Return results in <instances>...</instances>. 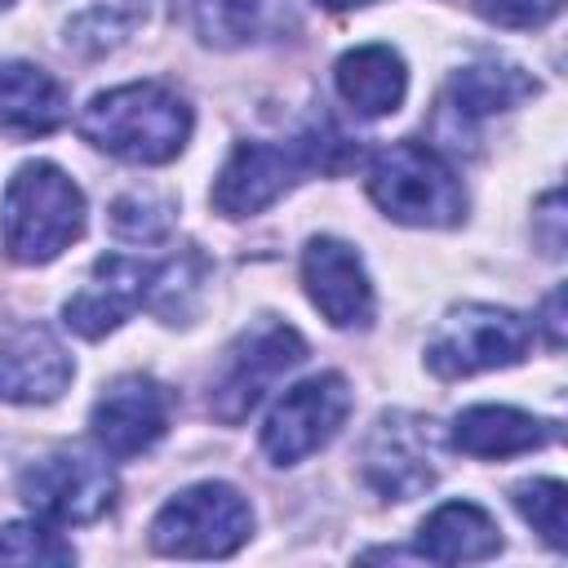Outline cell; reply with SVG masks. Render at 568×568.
Returning a JSON list of instances; mask_svg holds the SVG:
<instances>
[{
  "label": "cell",
  "instance_id": "obj_12",
  "mask_svg": "<svg viewBox=\"0 0 568 568\" xmlns=\"http://www.w3.org/2000/svg\"><path fill=\"white\" fill-rule=\"evenodd\" d=\"M169 417H173L169 386L155 382L151 373H124L111 386H102V395L93 399L89 430L106 457H138L164 439Z\"/></svg>",
  "mask_w": 568,
  "mask_h": 568
},
{
  "label": "cell",
  "instance_id": "obj_25",
  "mask_svg": "<svg viewBox=\"0 0 568 568\" xmlns=\"http://www.w3.org/2000/svg\"><path fill=\"white\" fill-rule=\"evenodd\" d=\"M475 13L493 27H510V31H532L546 27L550 18H559L564 0H470Z\"/></svg>",
  "mask_w": 568,
  "mask_h": 568
},
{
  "label": "cell",
  "instance_id": "obj_4",
  "mask_svg": "<svg viewBox=\"0 0 568 568\" xmlns=\"http://www.w3.org/2000/svg\"><path fill=\"white\" fill-rule=\"evenodd\" d=\"M84 191L49 160H27L0 200V240L18 266H44L84 235Z\"/></svg>",
  "mask_w": 568,
  "mask_h": 568
},
{
  "label": "cell",
  "instance_id": "obj_1",
  "mask_svg": "<svg viewBox=\"0 0 568 568\" xmlns=\"http://www.w3.org/2000/svg\"><path fill=\"white\" fill-rule=\"evenodd\" d=\"M200 253H182L169 262H151V257H129V253H102L84 280L80 293H71L62 302V324L75 337H106L115 333L133 311H155L169 324H178L195 293H200Z\"/></svg>",
  "mask_w": 568,
  "mask_h": 568
},
{
  "label": "cell",
  "instance_id": "obj_23",
  "mask_svg": "<svg viewBox=\"0 0 568 568\" xmlns=\"http://www.w3.org/2000/svg\"><path fill=\"white\" fill-rule=\"evenodd\" d=\"M0 564H75V546L36 519H13L0 528Z\"/></svg>",
  "mask_w": 568,
  "mask_h": 568
},
{
  "label": "cell",
  "instance_id": "obj_6",
  "mask_svg": "<svg viewBox=\"0 0 568 568\" xmlns=\"http://www.w3.org/2000/svg\"><path fill=\"white\" fill-rule=\"evenodd\" d=\"M253 537V506L222 479L173 493L151 519V550L173 559H226Z\"/></svg>",
  "mask_w": 568,
  "mask_h": 568
},
{
  "label": "cell",
  "instance_id": "obj_5",
  "mask_svg": "<svg viewBox=\"0 0 568 568\" xmlns=\"http://www.w3.org/2000/svg\"><path fill=\"white\" fill-rule=\"evenodd\" d=\"M368 200L404 226H457L466 217V191L453 164L417 138H399L373 155Z\"/></svg>",
  "mask_w": 568,
  "mask_h": 568
},
{
  "label": "cell",
  "instance_id": "obj_11",
  "mask_svg": "<svg viewBox=\"0 0 568 568\" xmlns=\"http://www.w3.org/2000/svg\"><path fill=\"white\" fill-rule=\"evenodd\" d=\"M351 386L342 373H315L288 386L262 422V453L275 466H297L320 453L351 417Z\"/></svg>",
  "mask_w": 568,
  "mask_h": 568
},
{
  "label": "cell",
  "instance_id": "obj_13",
  "mask_svg": "<svg viewBox=\"0 0 568 568\" xmlns=\"http://www.w3.org/2000/svg\"><path fill=\"white\" fill-rule=\"evenodd\" d=\"M302 288L333 328L373 324V284L359 253L337 235H311L302 248Z\"/></svg>",
  "mask_w": 568,
  "mask_h": 568
},
{
  "label": "cell",
  "instance_id": "obj_9",
  "mask_svg": "<svg viewBox=\"0 0 568 568\" xmlns=\"http://www.w3.org/2000/svg\"><path fill=\"white\" fill-rule=\"evenodd\" d=\"M120 479L102 448L67 444L18 475V497L44 524H93L115 506Z\"/></svg>",
  "mask_w": 568,
  "mask_h": 568
},
{
  "label": "cell",
  "instance_id": "obj_22",
  "mask_svg": "<svg viewBox=\"0 0 568 568\" xmlns=\"http://www.w3.org/2000/svg\"><path fill=\"white\" fill-rule=\"evenodd\" d=\"M515 510L524 515V524H532V532L550 546L564 550L568 546V528H564V510H568V488L559 479H524L510 488Z\"/></svg>",
  "mask_w": 568,
  "mask_h": 568
},
{
  "label": "cell",
  "instance_id": "obj_2",
  "mask_svg": "<svg viewBox=\"0 0 568 568\" xmlns=\"http://www.w3.org/2000/svg\"><path fill=\"white\" fill-rule=\"evenodd\" d=\"M359 160V146L342 138L333 124H315L288 142H235L226 164L213 178L209 204L222 217H253L288 195L306 173H342Z\"/></svg>",
  "mask_w": 568,
  "mask_h": 568
},
{
  "label": "cell",
  "instance_id": "obj_18",
  "mask_svg": "<svg viewBox=\"0 0 568 568\" xmlns=\"http://www.w3.org/2000/svg\"><path fill=\"white\" fill-rule=\"evenodd\" d=\"M333 84L355 115L377 120V115H395L404 106L408 67L390 44H355L337 58Z\"/></svg>",
  "mask_w": 568,
  "mask_h": 568
},
{
  "label": "cell",
  "instance_id": "obj_27",
  "mask_svg": "<svg viewBox=\"0 0 568 568\" xmlns=\"http://www.w3.org/2000/svg\"><path fill=\"white\" fill-rule=\"evenodd\" d=\"M537 324H541V333H546V346L559 351V346H564V284L546 293V302H541V320H537ZM537 324H532V328H537Z\"/></svg>",
  "mask_w": 568,
  "mask_h": 568
},
{
  "label": "cell",
  "instance_id": "obj_20",
  "mask_svg": "<svg viewBox=\"0 0 568 568\" xmlns=\"http://www.w3.org/2000/svg\"><path fill=\"white\" fill-rule=\"evenodd\" d=\"M146 9H151V0H98V4L80 9V13L67 22L62 40H67V49L80 53V58L115 53V49L146 22Z\"/></svg>",
  "mask_w": 568,
  "mask_h": 568
},
{
  "label": "cell",
  "instance_id": "obj_10",
  "mask_svg": "<svg viewBox=\"0 0 568 568\" xmlns=\"http://www.w3.org/2000/svg\"><path fill=\"white\" fill-rule=\"evenodd\" d=\"M359 475L382 501H413L439 479V430L417 413H382L359 448Z\"/></svg>",
  "mask_w": 568,
  "mask_h": 568
},
{
  "label": "cell",
  "instance_id": "obj_14",
  "mask_svg": "<svg viewBox=\"0 0 568 568\" xmlns=\"http://www.w3.org/2000/svg\"><path fill=\"white\" fill-rule=\"evenodd\" d=\"M71 355L44 324H13L0 337V399L4 404H53L71 386Z\"/></svg>",
  "mask_w": 568,
  "mask_h": 568
},
{
  "label": "cell",
  "instance_id": "obj_3",
  "mask_svg": "<svg viewBox=\"0 0 568 568\" xmlns=\"http://www.w3.org/2000/svg\"><path fill=\"white\" fill-rule=\"evenodd\" d=\"M191 106L178 89L160 80H133L106 93H93L75 120L80 138L129 164H169L191 138Z\"/></svg>",
  "mask_w": 568,
  "mask_h": 568
},
{
  "label": "cell",
  "instance_id": "obj_26",
  "mask_svg": "<svg viewBox=\"0 0 568 568\" xmlns=\"http://www.w3.org/2000/svg\"><path fill=\"white\" fill-rule=\"evenodd\" d=\"M541 222H546V235H537L541 240V248L550 253V257H559V248H564V195L559 191H546L541 195V213H537Z\"/></svg>",
  "mask_w": 568,
  "mask_h": 568
},
{
  "label": "cell",
  "instance_id": "obj_19",
  "mask_svg": "<svg viewBox=\"0 0 568 568\" xmlns=\"http://www.w3.org/2000/svg\"><path fill=\"white\" fill-rule=\"evenodd\" d=\"M413 550L430 564H479L501 550V528L475 501H444L422 519Z\"/></svg>",
  "mask_w": 568,
  "mask_h": 568
},
{
  "label": "cell",
  "instance_id": "obj_28",
  "mask_svg": "<svg viewBox=\"0 0 568 568\" xmlns=\"http://www.w3.org/2000/svg\"><path fill=\"white\" fill-rule=\"evenodd\" d=\"M324 9H359V4H373V0H315Z\"/></svg>",
  "mask_w": 568,
  "mask_h": 568
},
{
  "label": "cell",
  "instance_id": "obj_17",
  "mask_svg": "<svg viewBox=\"0 0 568 568\" xmlns=\"http://www.w3.org/2000/svg\"><path fill=\"white\" fill-rule=\"evenodd\" d=\"M67 89L36 62H0V133L9 138H44L67 124Z\"/></svg>",
  "mask_w": 568,
  "mask_h": 568
},
{
  "label": "cell",
  "instance_id": "obj_29",
  "mask_svg": "<svg viewBox=\"0 0 568 568\" xmlns=\"http://www.w3.org/2000/svg\"><path fill=\"white\" fill-rule=\"evenodd\" d=\"M9 4H13V0H0V9H9Z\"/></svg>",
  "mask_w": 568,
  "mask_h": 568
},
{
  "label": "cell",
  "instance_id": "obj_15",
  "mask_svg": "<svg viewBox=\"0 0 568 568\" xmlns=\"http://www.w3.org/2000/svg\"><path fill=\"white\" fill-rule=\"evenodd\" d=\"M537 89L541 84L519 62L484 58V62H470V67L448 75V89L439 98V120L453 124V133H462V129H475L479 120H488L497 111L519 106L524 98H537Z\"/></svg>",
  "mask_w": 568,
  "mask_h": 568
},
{
  "label": "cell",
  "instance_id": "obj_8",
  "mask_svg": "<svg viewBox=\"0 0 568 568\" xmlns=\"http://www.w3.org/2000/svg\"><path fill=\"white\" fill-rule=\"evenodd\" d=\"M532 324L510 306L488 302H462L444 311L435 333L426 337V368L444 382L475 377L488 368H510L532 346Z\"/></svg>",
  "mask_w": 568,
  "mask_h": 568
},
{
  "label": "cell",
  "instance_id": "obj_16",
  "mask_svg": "<svg viewBox=\"0 0 568 568\" xmlns=\"http://www.w3.org/2000/svg\"><path fill=\"white\" fill-rule=\"evenodd\" d=\"M555 439H559V422L532 417L510 404H475L457 413L448 430V444L462 448L466 457H515V453L546 448Z\"/></svg>",
  "mask_w": 568,
  "mask_h": 568
},
{
  "label": "cell",
  "instance_id": "obj_24",
  "mask_svg": "<svg viewBox=\"0 0 568 568\" xmlns=\"http://www.w3.org/2000/svg\"><path fill=\"white\" fill-rule=\"evenodd\" d=\"M111 231L120 240H142V244L164 240L173 231V200L151 191H129L111 204Z\"/></svg>",
  "mask_w": 568,
  "mask_h": 568
},
{
  "label": "cell",
  "instance_id": "obj_21",
  "mask_svg": "<svg viewBox=\"0 0 568 568\" xmlns=\"http://www.w3.org/2000/svg\"><path fill=\"white\" fill-rule=\"evenodd\" d=\"M173 13L195 31L200 44L240 49L257 36L262 0H173Z\"/></svg>",
  "mask_w": 568,
  "mask_h": 568
},
{
  "label": "cell",
  "instance_id": "obj_7",
  "mask_svg": "<svg viewBox=\"0 0 568 568\" xmlns=\"http://www.w3.org/2000/svg\"><path fill=\"white\" fill-rule=\"evenodd\" d=\"M306 359V337L275 320V315H257L217 359L213 377H209V413L222 422V426H235L244 422L262 399L266 390Z\"/></svg>",
  "mask_w": 568,
  "mask_h": 568
}]
</instances>
